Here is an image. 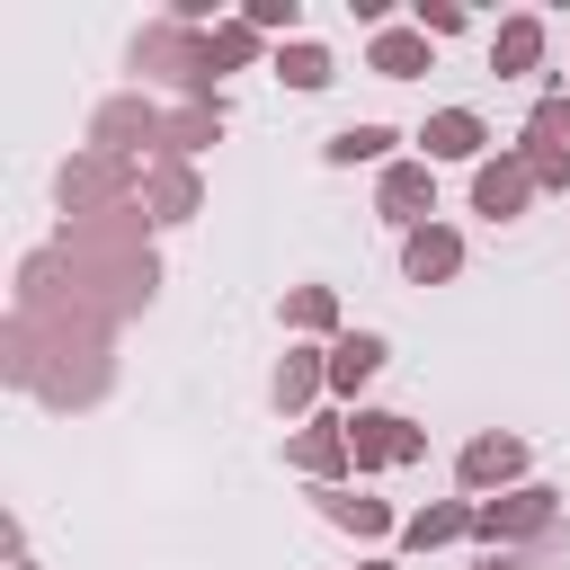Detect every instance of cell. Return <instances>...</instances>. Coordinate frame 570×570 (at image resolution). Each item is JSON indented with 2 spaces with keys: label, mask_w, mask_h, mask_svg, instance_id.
<instances>
[{
  "label": "cell",
  "mask_w": 570,
  "mask_h": 570,
  "mask_svg": "<svg viewBox=\"0 0 570 570\" xmlns=\"http://www.w3.org/2000/svg\"><path fill=\"white\" fill-rule=\"evenodd\" d=\"M0 374L27 383V392H45L53 410H89V401L107 392V330L9 312V330H0Z\"/></svg>",
  "instance_id": "1"
},
{
  "label": "cell",
  "mask_w": 570,
  "mask_h": 570,
  "mask_svg": "<svg viewBox=\"0 0 570 570\" xmlns=\"http://www.w3.org/2000/svg\"><path fill=\"white\" fill-rule=\"evenodd\" d=\"M142 169H151V160H125V151H71V160H62V178H53L62 223H98V214L142 205Z\"/></svg>",
  "instance_id": "2"
},
{
  "label": "cell",
  "mask_w": 570,
  "mask_h": 570,
  "mask_svg": "<svg viewBox=\"0 0 570 570\" xmlns=\"http://www.w3.org/2000/svg\"><path fill=\"white\" fill-rule=\"evenodd\" d=\"M134 71H151V80H169L187 98H214V45L196 27H178V18H160V27L134 36Z\"/></svg>",
  "instance_id": "3"
},
{
  "label": "cell",
  "mask_w": 570,
  "mask_h": 570,
  "mask_svg": "<svg viewBox=\"0 0 570 570\" xmlns=\"http://www.w3.org/2000/svg\"><path fill=\"white\" fill-rule=\"evenodd\" d=\"M561 517V490H543V481H517L508 499H472V534L481 543H525V534H543Z\"/></svg>",
  "instance_id": "4"
},
{
  "label": "cell",
  "mask_w": 570,
  "mask_h": 570,
  "mask_svg": "<svg viewBox=\"0 0 570 570\" xmlns=\"http://www.w3.org/2000/svg\"><path fill=\"white\" fill-rule=\"evenodd\" d=\"M347 454H356V472L419 463V454H428V428H410L401 410H356V419H347Z\"/></svg>",
  "instance_id": "5"
},
{
  "label": "cell",
  "mask_w": 570,
  "mask_h": 570,
  "mask_svg": "<svg viewBox=\"0 0 570 570\" xmlns=\"http://www.w3.org/2000/svg\"><path fill=\"white\" fill-rule=\"evenodd\" d=\"M142 142H169V116H160L151 98H107V107L89 116V151H125V160H142Z\"/></svg>",
  "instance_id": "6"
},
{
  "label": "cell",
  "mask_w": 570,
  "mask_h": 570,
  "mask_svg": "<svg viewBox=\"0 0 570 570\" xmlns=\"http://www.w3.org/2000/svg\"><path fill=\"white\" fill-rule=\"evenodd\" d=\"M525 196H534V169H525V151H499V160H481V169H472V214L508 223V214H525Z\"/></svg>",
  "instance_id": "7"
},
{
  "label": "cell",
  "mask_w": 570,
  "mask_h": 570,
  "mask_svg": "<svg viewBox=\"0 0 570 570\" xmlns=\"http://www.w3.org/2000/svg\"><path fill=\"white\" fill-rule=\"evenodd\" d=\"M374 205H383V223H428L436 214V169L428 160H383V187H374Z\"/></svg>",
  "instance_id": "8"
},
{
  "label": "cell",
  "mask_w": 570,
  "mask_h": 570,
  "mask_svg": "<svg viewBox=\"0 0 570 570\" xmlns=\"http://www.w3.org/2000/svg\"><path fill=\"white\" fill-rule=\"evenodd\" d=\"M517 472H525V445H517V436H499V428H490V436H472V445L454 454V481H463V490H517Z\"/></svg>",
  "instance_id": "9"
},
{
  "label": "cell",
  "mask_w": 570,
  "mask_h": 570,
  "mask_svg": "<svg viewBox=\"0 0 570 570\" xmlns=\"http://www.w3.org/2000/svg\"><path fill=\"white\" fill-rule=\"evenodd\" d=\"M196 205H205V178H196L187 160H151V169H142V214H151V223H187Z\"/></svg>",
  "instance_id": "10"
},
{
  "label": "cell",
  "mask_w": 570,
  "mask_h": 570,
  "mask_svg": "<svg viewBox=\"0 0 570 570\" xmlns=\"http://www.w3.org/2000/svg\"><path fill=\"white\" fill-rule=\"evenodd\" d=\"M285 463L294 472H312V481H338L356 454H347V419H321V428H294V445H285Z\"/></svg>",
  "instance_id": "11"
},
{
  "label": "cell",
  "mask_w": 570,
  "mask_h": 570,
  "mask_svg": "<svg viewBox=\"0 0 570 570\" xmlns=\"http://www.w3.org/2000/svg\"><path fill=\"white\" fill-rule=\"evenodd\" d=\"M401 267H410V285H445V276L463 267V240H454L445 223H419V232L401 240Z\"/></svg>",
  "instance_id": "12"
},
{
  "label": "cell",
  "mask_w": 570,
  "mask_h": 570,
  "mask_svg": "<svg viewBox=\"0 0 570 570\" xmlns=\"http://www.w3.org/2000/svg\"><path fill=\"white\" fill-rule=\"evenodd\" d=\"M419 142H428V160H481V142H490V125H481L472 107H436Z\"/></svg>",
  "instance_id": "13"
},
{
  "label": "cell",
  "mask_w": 570,
  "mask_h": 570,
  "mask_svg": "<svg viewBox=\"0 0 570 570\" xmlns=\"http://www.w3.org/2000/svg\"><path fill=\"white\" fill-rule=\"evenodd\" d=\"M223 134V98H187V107H169V142H160V160H187V151H205Z\"/></svg>",
  "instance_id": "14"
},
{
  "label": "cell",
  "mask_w": 570,
  "mask_h": 570,
  "mask_svg": "<svg viewBox=\"0 0 570 570\" xmlns=\"http://www.w3.org/2000/svg\"><path fill=\"white\" fill-rule=\"evenodd\" d=\"M321 383H330V356H321V347H285V365H276V410H285V419L312 410Z\"/></svg>",
  "instance_id": "15"
},
{
  "label": "cell",
  "mask_w": 570,
  "mask_h": 570,
  "mask_svg": "<svg viewBox=\"0 0 570 570\" xmlns=\"http://www.w3.org/2000/svg\"><path fill=\"white\" fill-rule=\"evenodd\" d=\"M454 534H472V499H436V508L401 517V543H410V552H436V543H454Z\"/></svg>",
  "instance_id": "16"
},
{
  "label": "cell",
  "mask_w": 570,
  "mask_h": 570,
  "mask_svg": "<svg viewBox=\"0 0 570 570\" xmlns=\"http://www.w3.org/2000/svg\"><path fill=\"white\" fill-rule=\"evenodd\" d=\"M543 62V18H499V36H490V71L508 80V71H534Z\"/></svg>",
  "instance_id": "17"
},
{
  "label": "cell",
  "mask_w": 570,
  "mask_h": 570,
  "mask_svg": "<svg viewBox=\"0 0 570 570\" xmlns=\"http://www.w3.org/2000/svg\"><path fill=\"white\" fill-rule=\"evenodd\" d=\"M365 62H374L383 80H419V71H428V36H419V27H383Z\"/></svg>",
  "instance_id": "18"
},
{
  "label": "cell",
  "mask_w": 570,
  "mask_h": 570,
  "mask_svg": "<svg viewBox=\"0 0 570 570\" xmlns=\"http://www.w3.org/2000/svg\"><path fill=\"white\" fill-rule=\"evenodd\" d=\"M321 517L347 525V534H365V543L392 534V508H383V499H356V490H321Z\"/></svg>",
  "instance_id": "19"
},
{
  "label": "cell",
  "mask_w": 570,
  "mask_h": 570,
  "mask_svg": "<svg viewBox=\"0 0 570 570\" xmlns=\"http://www.w3.org/2000/svg\"><path fill=\"white\" fill-rule=\"evenodd\" d=\"M392 142H401L392 125H338V134L321 142V160H330V169H356V160H383Z\"/></svg>",
  "instance_id": "20"
},
{
  "label": "cell",
  "mask_w": 570,
  "mask_h": 570,
  "mask_svg": "<svg viewBox=\"0 0 570 570\" xmlns=\"http://www.w3.org/2000/svg\"><path fill=\"white\" fill-rule=\"evenodd\" d=\"M374 365H383V338H374V330H338V347H330V383L356 392Z\"/></svg>",
  "instance_id": "21"
},
{
  "label": "cell",
  "mask_w": 570,
  "mask_h": 570,
  "mask_svg": "<svg viewBox=\"0 0 570 570\" xmlns=\"http://www.w3.org/2000/svg\"><path fill=\"white\" fill-rule=\"evenodd\" d=\"M330 71H338V62H330L312 36H294V45L276 53V80H285V89H330Z\"/></svg>",
  "instance_id": "22"
},
{
  "label": "cell",
  "mask_w": 570,
  "mask_h": 570,
  "mask_svg": "<svg viewBox=\"0 0 570 570\" xmlns=\"http://www.w3.org/2000/svg\"><path fill=\"white\" fill-rule=\"evenodd\" d=\"M285 330H303V338L338 330V294H330V285H294V294H285Z\"/></svg>",
  "instance_id": "23"
},
{
  "label": "cell",
  "mask_w": 570,
  "mask_h": 570,
  "mask_svg": "<svg viewBox=\"0 0 570 570\" xmlns=\"http://www.w3.org/2000/svg\"><path fill=\"white\" fill-rule=\"evenodd\" d=\"M205 45H214V71H240V62H258V27H249V18H223V27H205Z\"/></svg>",
  "instance_id": "24"
},
{
  "label": "cell",
  "mask_w": 570,
  "mask_h": 570,
  "mask_svg": "<svg viewBox=\"0 0 570 570\" xmlns=\"http://www.w3.org/2000/svg\"><path fill=\"white\" fill-rule=\"evenodd\" d=\"M525 142H534V151H570V98H534Z\"/></svg>",
  "instance_id": "25"
},
{
  "label": "cell",
  "mask_w": 570,
  "mask_h": 570,
  "mask_svg": "<svg viewBox=\"0 0 570 570\" xmlns=\"http://www.w3.org/2000/svg\"><path fill=\"white\" fill-rule=\"evenodd\" d=\"M249 27H258V36H285V45H294V27H303V0H249Z\"/></svg>",
  "instance_id": "26"
},
{
  "label": "cell",
  "mask_w": 570,
  "mask_h": 570,
  "mask_svg": "<svg viewBox=\"0 0 570 570\" xmlns=\"http://www.w3.org/2000/svg\"><path fill=\"white\" fill-rule=\"evenodd\" d=\"M419 36L436 45V36H463V9L454 0H419Z\"/></svg>",
  "instance_id": "27"
},
{
  "label": "cell",
  "mask_w": 570,
  "mask_h": 570,
  "mask_svg": "<svg viewBox=\"0 0 570 570\" xmlns=\"http://www.w3.org/2000/svg\"><path fill=\"white\" fill-rule=\"evenodd\" d=\"M525 169H534V187H570V151H534L525 142Z\"/></svg>",
  "instance_id": "28"
},
{
  "label": "cell",
  "mask_w": 570,
  "mask_h": 570,
  "mask_svg": "<svg viewBox=\"0 0 570 570\" xmlns=\"http://www.w3.org/2000/svg\"><path fill=\"white\" fill-rule=\"evenodd\" d=\"M481 570H517V561H508V552H490V561H481Z\"/></svg>",
  "instance_id": "29"
},
{
  "label": "cell",
  "mask_w": 570,
  "mask_h": 570,
  "mask_svg": "<svg viewBox=\"0 0 570 570\" xmlns=\"http://www.w3.org/2000/svg\"><path fill=\"white\" fill-rule=\"evenodd\" d=\"M365 570H392V561H365Z\"/></svg>",
  "instance_id": "30"
},
{
  "label": "cell",
  "mask_w": 570,
  "mask_h": 570,
  "mask_svg": "<svg viewBox=\"0 0 570 570\" xmlns=\"http://www.w3.org/2000/svg\"><path fill=\"white\" fill-rule=\"evenodd\" d=\"M9 570H27V561H9Z\"/></svg>",
  "instance_id": "31"
}]
</instances>
